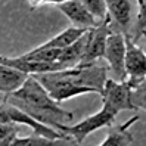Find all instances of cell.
I'll use <instances>...</instances> for the list:
<instances>
[{
	"label": "cell",
	"mask_w": 146,
	"mask_h": 146,
	"mask_svg": "<svg viewBox=\"0 0 146 146\" xmlns=\"http://www.w3.org/2000/svg\"><path fill=\"white\" fill-rule=\"evenodd\" d=\"M89 30H81V28H75V27H71V28H66L65 31H62L61 34L55 36L53 38H50L49 41L43 43V44L37 46L36 50H46V49H65L68 46H71L72 43H75L78 40L83 34Z\"/></svg>",
	"instance_id": "4fadbf2b"
},
{
	"label": "cell",
	"mask_w": 146,
	"mask_h": 146,
	"mask_svg": "<svg viewBox=\"0 0 146 146\" xmlns=\"http://www.w3.org/2000/svg\"><path fill=\"white\" fill-rule=\"evenodd\" d=\"M19 128L15 124H5L0 123V146H11L16 139Z\"/></svg>",
	"instance_id": "e0dca14e"
},
{
	"label": "cell",
	"mask_w": 146,
	"mask_h": 146,
	"mask_svg": "<svg viewBox=\"0 0 146 146\" xmlns=\"http://www.w3.org/2000/svg\"><path fill=\"white\" fill-rule=\"evenodd\" d=\"M137 119H139V117L134 115V117H131L128 121H125L121 125L114 124V125L108 127L109 131H108L106 139L102 142L99 146H128L133 142V134L130 131H127V128L130 127L134 121H137Z\"/></svg>",
	"instance_id": "8fae6325"
},
{
	"label": "cell",
	"mask_w": 146,
	"mask_h": 146,
	"mask_svg": "<svg viewBox=\"0 0 146 146\" xmlns=\"http://www.w3.org/2000/svg\"><path fill=\"white\" fill-rule=\"evenodd\" d=\"M28 77H30L28 74L12 70L9 66L0 65V92H3L5 94L16 92L27 81Z\"/></svg>",
	"instance_id": "7c38bea8"
},
{
	"label": "cell",
	"mask_w": 146,
	"mask_h": 146,
	"mask_svg": "<svg viewBox=\"0 0 146 146\" xmlns=\"http://www.w3.org/2000/svg\"><path fill=\"white\" fill-rule=\"evenodd\" d=\"M139 5V13H137V22H136V33L134 36H130L131 37V41L136 44V41L139 40L140 37L145 36V27H146V13H145V9H146V2L145 0H139L137 2Z\"/></svg>",
	"instance_id": "2e32d148"
},
{
	"label": "cell",
	"mask_w": 146,
	"mask_h": 146,
	"mask_svg": "<svg viewBox=\"0 0 146 146\" xmlns=\"http://www.w3.org/2000/svg\"><path fill=\"white\" fill-rule=\"evenodd\" d=\"M115 118H117L115 114L109 112V111L105 109V108H102L98 114L90 115V117H87L86 119H83V121L77 123L74 125H64L62 133L71 136L77 143L81 145L83 140L87 137V134H90L92 131L99 130V128H102V127L114 125Z\"/></svg>",
	"instance_id": "277c9868"
},
{
	"label": "cell",
	"mask_w": 146,
	"mask_h": 146,
	"mask_svg": "<svg viewBox=\"0 0 146 146\" xmlns=\"http://www.w3.org/2000/svg\"><path fill=\"white\" fill-rule=\"evenodd\" d=\"M86 43H87V31H86L75 43H72L71 46H68V47L61 50V55L58 58V64H61L65 70L77 68L81 64V59L84 56Z\"/></svg>",
	"instance_id": "30bf717a"
},
{
	"label": "cell",
	"mask_w": 146,
	"mask_h": 146,
	"mask_svg": "<svg viewBox=\"0 0 146 146\" xmlns=\"http://www.w3.org/2000/svg\"><path fill=\"white\" fill-rule=\"evenodd\" d=\"M124 55H125V46H124L123 34L112 33L106 38L104 58L108 61L114 75H117L118 83H123L127 80V74L124 68Z\"/></svg>",
	"instance_id": "8992f818"
},
{
	"label": "cell",
	"mask_w": 146,
	"mask_h": 146,
	"mask_svg": "<svg viewBox=\"0 0 146 146\" xmlns=\"http://www.w3.org/2000/svg\"><path fill=\"white\" fill-rule=\"evenodd\" d=\"M83 5H84L86 9H87V12L96 19V22L99 25L108 18L105 0H83Z\"/></svg>",
	"instance_id": "9a60e30c"
},
{
	"label": "cell",
	"mask_w": 146,
	"mask_h": 146,
	"mask_svg": "<svg viewBox=\"0 0 146 146\" xmlns=\"http://www.w3.org/2000/svg\"><path fill=\"white\" fill-rule=\"evenodd\" d=\"M124 37L125 55H124V68L128 77H145L146 75V55L131 41L130 36Z\"/></svg>",
	"instance_id": "ba28073f"
},
{
	"label": "cell",
	"mask_w": 146,
	"mask_h": 146,
	"mask_svg": "<svg viewBox=\"0 0 146 146\" xmlns=\"http://www.w3.org/2000/svg\"><path fill=\"white\" fill-rule=\"evenodd\" d=\"M131 89L127 81L118 83L114 80H106L102 93L104 108L112 114H118L119 111H136L137 108L131 102Z\"/></svg>",
	"instance_id": "3957f363"
},
{
	"label": "cell",
	"mask_w": 146,
	"mask_h": 146,
	"mask_svg": "<svg viewBox=\"0 0 146 146\" xmlns=\"http://www.w3.org/2000/svg\"><path fill=\"white\" fill-rule=\"evenodd\" d=\"M111 34H112V27H111V18L109 16L99 25V27L92 28V30L87 31V43H86L84 56H83L81 64L78 66L93 65L96 59L104 56L106 38Z\"/></svg>",
	"instance_id": "5b68a950"
},
{
	"label": "cell",
	"mask_w": 146,
	"mask_h": 146,
	"mask_svg": "<svg viewBox=\"0 0 146 146\" xmlns=\"http://www.w3.org/2000/svg\"><path fill=\"white\" fill-rule=\"evenodd\" d=\"M3 102L21 109L33 119L61 133L64 125H68V123L74 119L71 111H65L59 106L58 102L49 96L44 87L33 75H30L16 92L5 94Z\"/></svg>",
	"instance_id": "7a4b0ae2"
},
{
	"label": "cell",
	"mask_w": 146,
	"mask_h": 146,
	"mask_svg": "<svg viewBox=\"0 0 146 146\" xmlns=\"http://www.w3.org/2000/svg\"><path fill=\"white\" fill-rule=\"evenodd\" d=\"M11 146H80L72 137L65 139H47L41 136H27V137H16Z\"/></svg>",
	"instance_id": "5bb4252c"
},
{
	"label": "cell",
	"mask_w": 146,
	"mask_h": 146,
	"mask_svg": "<svg viewBox=\"0 0 146 146\" xmlns=\"http://www.w3.org/2000/svg\"><path fill=\"white\" fill-rule=\"evenodd\" d=\"M56 7L61 12L65 13L68 19H71L75 25V28L81 30H92L99 27L96 19L87 12L81 0H65V2H58Z\"/></svg>",
	"instance_id": "52a82bcc"
},
{
	"label": "cell",
	"mask_w": 146,
	"mask_h": 146,
	"mask_svg": "<svg viewBox=\"0 0 146 146\" xmlns=\"http://www.w3.org/2000/svg\"><path fill=\"white\" fill-rule=\"evenodd\" d=\"M106 11L111 22H115L119 28V34L131 36L130 34V22H131V3L128 0H106Z\"/></svg>",
	"instance_id": "9c48e42d"
},
{
	"label": "cell",
	"mask_w": 146,
	"mask_h": 146,
	"mask_svg": "<svg viewBox=\"0 0 146 146\" xmlns=\"http://www.w3.org/2000/svg\"><path fill=\"white\" fill-rule=\"evenodd\" d=\"M33 77L44 87L50 98L61 104L83 93H98L102 96L106 81V66L93 64L56 72L33 74Z\"/></svg>",
	"instance_id": "6da1fadb"
}]
</instances>
